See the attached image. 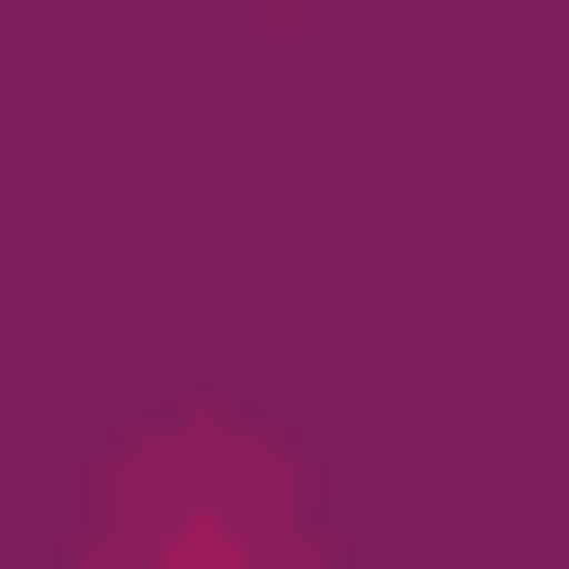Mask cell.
Wrapping results in <instances>:
<instances>
[{
	"label": "cell",
	"instance_id": "obj_1",
	"mask_svg": "<svg viewBox=\"0 0 569 569\" xmlns=\"http://www.w3.org/2000/svg\"><path fill=\"white\" fill-rule=\"evenodd\" d=\"M109 569H299V488H271L244 435H163L136 516H109Z\"/></svg>",
	"mask_w": 569,
	"mask_h": 569
}]
</instances>
